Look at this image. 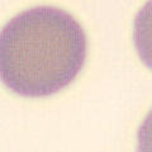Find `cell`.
<instances>
[{"label":"cell","instance_id":"cell-1","mask_svg":"<svg viewBox=\"0 0 152 152\" xmlns=\"http://www.w3.org/2000/svg\"><path fill=\"white\" fill-rule=\"evenodd\" d=\"M86 57V36L72 15L37 7L14 17L0 32V79L23 96L62 90Z\"/></svg>","mask_w":152,"mask_h":152}]
</instances>
